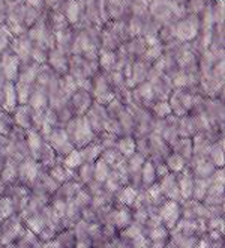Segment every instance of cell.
Instances as JSON below:
<instances>
[{
    "label": "cell",
    "mask_w": 225,
    "mask_h": 248,
    "mask_svg": "<svg viewBox=\"0 0 225 248\" xmlns=\"http://www.w3.org/2000/svg\"><path fill=\"white\" fill-rule=\"evenodd\" d=\"M74 248H93L92 245V239H90L89 236L86 238H75V242H74Z\"/></svg>",
    "instance_id": "cell-18"
},
{
    "label": "cell",
    "mask_w": 225,
    "mask_h": 248,
    "mask_svg": "<svg viewBox=\"0 0 225 248\" xmlns=\"http://www.w3.org/2000/svg\"><path fill=\"white\" fill-rule=\"evenodd\" d=\"M110 174H111V167L99 156L95 161V164H93V178H95V181L99 182V184H104L105 181L108 179Z\"/></svg>",
    "instance_id": "cell-7"
},
{
    "label": "cell",
    "mask_w": 225,
    "mask_h": 248,
    "mask_svg": "<svg viewBox=\"0 0 225 248\" xmlns=\"http://www.w3.org/2000/svg\"><path fill=\"white\" fill-rule=\"evenodd\" d=\"M183 215V209L180 206V202L176 200H165L161 203L159 208V221L168 230H173L177 227L180 218Z\"/></svg>",
    "instance_id": "cell-1"
},
{
    "label": "cell",
    "mask_w": 225,
    "mask_h": 248,
    "mask_svg": "<svg viewBox=\"0 0 225 248\" xmlns=\"http://www.w3.org/2000/svg\"><path fill=\"white\" fill-rule=\"evenodd\" d=\"M137 196H138L137 189H135L132 185H125V186H122V188H120L119 194H117L119 202L122 203L123 206H128V208L134 205V202L137 200Z\"/></svg>",
    "instance_id": "cell-8"
},
{
    "label": "cell",
    "mask_w": 225,
    "mask_h": 248,
    "mask_svg": "<svg viewBox=\"0 0 225 248\" xmlns=\"http://www.w3.org/2000/svg\"><path fill=\"white\" fill-rule=\"evenodd\" d=\"M140 176H141V184L146 188L152 186L153 184L158 182V178H156V166L152 161H144L143 166H141V170H140Z\"/></svg>",
    "instance_id": "cell-5"
},
{
    "label": "cell",
    "mask_w": 225,
    "mask_h": 248,
    "mask_svg": "<svg viewBox=\"0 0 225 248\" xmlns=\"http://www.w3.org/2000/svg\"><path fill=\"white\" fill-rule=\"evenodd\" d=\"M81 164H83V158H81V154H80L78 149L74 148L66 155H63V166L68 170H71V171L72 170H77V169L81 167Z\"/></svg>",
    "instance_id": "cell-9"
},
{
    "label": "cell",
    "mask_w": 225,
    "mask_h": 248,
    "mask_svg": "<svg viewBox=\"0 0 225 248\" xmlns=\"http://www.w3.org/2000/svg\"><path fill=\"white\" fill-rule=\"evenodd\" d=\"M162 248H179V247H177V245L174 244V241H171V239H170V241H168L167 244H165V245H164Z\"/></svg>",
    "instance_id": "cell-22"
},
{
    "label": "cell",
    "mask_w": 225,
    "mask_h": 248,
    "mask_svg": "<svg viewBox=\"0 0 225 248\" xmlns=\"http://www.w3.org/2000/svg\"><path fill=\"white\" fill-rule=\"evenodd\" d=\"M14 215V202L11 197H0V223L6 221Z\"/></svg>",
    "instance_id": "cell-12"
},
{
    "label": "cell",
    "mask_w": 225,
    "mask_h": 248,
    "mask_svg": "<svg viewBox=\"0 0 225 248\" xmlns=\"http://www.w3.org/2000/svg\"><path fill=\"white\" fill-rule=\"evenodd\" d=\"M210 156H212V159H213L212 163H213L216 167H222V164H224L222 148L219 149V146H215V148H212V149H210Z\"/></svg>",
    "instance_id": "cell-17"
},
{
    "label": "cell",
    "mask_w": 225,
    "mask_h": 248,
    "mask_svg": "<svg viewBox=\"0 0 225 248\" xmlns=\"http://www.w3.org/2000/svg\"><path fill=\"white\" fill-rule=\"evenodd\" d=\"M158 185L161 188L162 194L168 200H180V191H179V182H177V174L168 173L167 176L158 181Z\"/></svg>",
    "instance_id": "cell-2"
},
{
    "label": "cell",
    "mask_w": 225,
    "mask_h": 248,
    "mask_svg": "<svg viewBox=\"0 0 225 248\" xmlns=\"http://www.w3.org/2000/svg\"><path fill=\"white\" fill-rule=\"evenodd\" d=\"M6 106L9 107L15 106V89H12L11 86L6 89Z\"/></svg>",
    "instance_id": "cell-19"
},
{
    "label": "cell",
    "mask_w": 225,
    "mask_h": 248,
    "mask_svg": "<svg viewBox=\"0 0 225 248\" xmlns=\"http://www.w3.org/2000/svg\"><path fill=\"white\" fill-rule=\"evenodd\" d=\"M117 148H119V154L125 158H129L137 152V144H135V140L131 137L120 139L117 143Z\"/></svg>",
    "instance_id": "cell-11"
},
{
    "label": "cell",
    "mask_w": 225,
    "mask_h": 248,
    "mask_svg": "<svg viewBox=\"0 0 225 248\" xmlns=\"http://www.w3.org/2000/svg\"><path fill=\"white\" fill-rule=\"evenodd\" d=\"M116 248H134V247H132L129 242H126V241H123V239H122L120 242H117V244H116Z\"/></svg>",
    "instance_id": "cell-21"
},
{
    "label": "cell",
    "mask_w": 225,
    "mask_h": 248,
    "mask_svg": "<svg viewBox=\"0 0 225 248\" xmlns=\"http://www.w3.org/2000/svg\"><path fill=\"white\" fill-rule=\"evenodd\" d=\"M156 111H158V114H161V116L170 114V113H171V106H168L167 103H161V104L156 106Z\"/></svg>",
    "instance_id": "cell-20"
},
{
    "label": "cell",
    "mask_w": 225,
    "mask_h": 248,
    "mask_svg": "<svg viewBox=\"0 0 225 248\" xmlns=\"http://www.w3.org/2000/svg\"><path fill=\"white\" fill-rule=\"evenodd\" d=\"M165 166L170 170V173H174V174H180L185 167H186V158H183L182 155L179 154H170L167 156V161H165Z\"/></svg>",
    "instance_id": "cell-6"
},
{
    "label": "cell",
    "mask_w": 225,
    "mask_h": 248,
    "mask_svg": "<svg viewBox=\"0 0 225 248\" xmlns=\"http://www.w3.org/2000/svg\"><path fill=\"white\" fill-rule=\"evenodd\" d=\"M180 178H177L179 182V191H180V199L183 200H191L192 194H194V182H195V176L192 173L183 170L182 174H179Z\"/></svg>",
    "instance_id": "cell-3"
},
{
    "label": "cell",
    "mask_w": 225,
    "mask_h": 248,
    "mask_svg": "<svg viewBox=\"0 0 225 248\" xmlns=\"http://www.w3.org/2000/svg\"><path fill=\"white\" fill-rule=\"evenodd\" d=\"M27 143H29L30 151L35 152V154H41V151H42V141H41L39 134L33 133V131H30V133H29V141Z\"/></svg>",
    "instance_id": "cell-16"
},
{
    "label": "cell",
    "mask_w": 225,
    "mask_h": 248,
    "mask_svg": "<svg viewBox=\"0 0 225 248\" xmlns=\"http://www.w3.org/2000/svg\"><path fill=\"white\" fill-rule=\"evenodd\" d=\"M69 173H71V170H68L63 164H59L50 170V176L57 182H66L69 179V176H68Z\"/></svg>",
    "instance_id": "cell-15"
},
{
    "label": "cell",
    "mask_w": 225,
    "mask_h": 248,
    "mask_svg": "<svg viewBox=\"0 0 225 248\" xmlns=\"http://www.w3.org/2000/svg\"><path fill=\"white\" fill-rule=\"evenodd\" d=\"M132 221V215L131 211L128 209V206L120 208L114 212V226L120 230H123L125 227H128Z\"/></svg>",
    "instance_id": "cell-10"
},
{
    "label": "cell",
    "mask_w": 225,
    "mask_h": 248,
    "mask_svg": "<svg viewBox=\"0 0 225 248\" xmlns=\"http://www.w3.org/2000/svg\"><path fill=\"white\" fill-rule=\"evenodd\" d=\"M213 171H215V164L212 161H207V159H203V161L195 167L197 178H203V179H207Z\"/></svg>",
    "instance_id": "cell-14"
},
{
    "label": "cell",
    "mask_w": 225,
    "mask_h": 248,
    "mask_svg": "<svg viewBox=\"0 0 225 248\" xmlns=\"http://www.w3.org/2000/svg\"><path fill=\"white\" fill-rule=\"evenodd\" d=\"M20 176L26 181H35L38 176V164L33 161H26L20 169Z\"/></svg>",
    "instance_id": "cell-13"
},
{
    "label": "cell",
    "mask_w": 225,
    "mask_h": 248,
    "mask_svg": "<svg viewBox=\"0 0 225 248\" xmlns=\"http://www.w3.org/2000/svg\"><path fill=\"white\" fill-rule=\"evenodd\" d=\"M194 248H207V244H206L204 241H200V242L195 244V247H194Z\"/></svg>",
    "instance_id": "cell-23"
},
{
    "label": "cell",
    "mask_w": 225,
    "mask_h": 248,
    "mask_svg": "<svg viewBox=\"0 0 225 248\" xmlns=\"http://www.w3.org/2000/svg\"><path fill=\"white\" fill-rule=\"evenodd\" d=\"M170 230L165 227L164 224H158L152 232H150L149 241L152 244V248H162L165 244L170 241Z\"/></svg>",
    "instance_id": "cell-4"
}]
</instances>
